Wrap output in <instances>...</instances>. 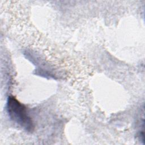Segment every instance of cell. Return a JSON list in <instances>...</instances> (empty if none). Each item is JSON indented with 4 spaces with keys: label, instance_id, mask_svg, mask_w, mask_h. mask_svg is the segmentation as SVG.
<instances>
[{
    "label": "cell",
    "instance_id": "6da1fadb",
    "mask_svg": "<svg viewBox=\"0 0 145 145\" xmlns=\"http://www.w3.org/2000/svg\"><path fill=\"white\" fill-rule=\"evenodd\" d=\"M7 111L13 122L28 131L33 130V124L28 114L27 108L13 96L8 98Z\"/></svg>",
    "mask_w": 145,
    "mask_h": 145
}]
</instances>
